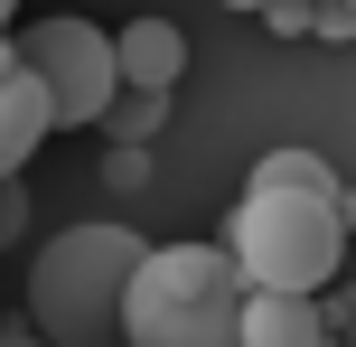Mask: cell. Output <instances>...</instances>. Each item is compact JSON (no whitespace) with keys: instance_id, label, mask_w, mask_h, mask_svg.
Instances as JSON below:
<instances>
[{"instance_id":"e0dca14e","label":"cell","mask_w":356,"mask_h":347,"mask_svg":"<svg viewBox=\"0 0 356 347\" xmlns=\"http://www.w3.org/2000/svg\"><path fill=\"white\" fill-rule=\"evenodd\" d=\"M10 10H19V0H0V29H10Z\"/></svg>"},{"instance_id":"7c38bea8","label":"cell","mask_w":356,"mask_h":347,"mask_svg":"<svg viewBox=\"0 0 356 347\" xmlns=\"http://www.w3.org/2000/svg\"><path fill=\"white\" fill-rule=\"evenodd\" d=\"M309 10H319V0H272L263 19H272V29H282V38H309Z\"/></svg>"},{"instance_id":"9c48e42d","label":"cell","mask_w":356,"mask_h":347,"mask_svg":"<svg viewBox=\"0 0 356 347\" xmlns=\"http://www.w3.org/2000/svg\"><path fill=\"white\" fill-rule=\"evenodd\" d=\"M309 29H319V38H356V0H319Z\"/></svg>"},{"instance_id":"9a60e30c","label":"cell","mask_w":356,"mask_h":347,"mask_svg":"<svg viewBox=\"0 0 356 347\" xmlns=\"http://www.w3.org/2000/svg\"><path fill=\"white\" fill-rule=\"evenodd\" d=\"M225 10H272V0H225Z\"/></svg>"},{"instance_id":"ba28073f","label":"cell","mask_w":356,"mask_h":347,"mask_svg":"<svg viewBox=\"0 0 356 347\" xmlns=\"http://www.w3.org/2000/svg\"><path fill=\"white\" fill-rule=\"evenodd\" d=\"M253 188H309V197H347L338 169H328L319 150H263V160H253Z\"/></svg>"},{"instance_id":"2e32d148","label":"cell","mask_w":356,"mask_h":347,"mask_svg":"<svg viewBox=\"0 0 356 347\" xmlns=\"http://www.w3.org/2000/svg\"><path fill=\"white\" fill-rule=\"evenodd\" d=\"M338 207H347V225H356V188H347V197H338Z\"/></svg>"},{"instance_id":"8fae6325","label":"cell","mask_w":356,"mask_h":347,"mask_svg":"<svg viewBox=\"0 0 356 347\" xmlns=\"http://www.w3.org/2000/svg\"><path fill=\"white\" fill-rule=\"evenodd\" d=\"M19 225H29V197H19V179H0V254H10Z\"/></svg>"},{"instance_id":"5b68a950","label":"cell","mask_w":356,"mask_h":347,"mask_svg":"<svg viewBox=\"0 0 356 347\" xmlns=\"http://www.w3.org/2000/svg\"><path fill=\"white\" fill-rule=\"evenodd\" d=\"M244 347H328L319 291H244Z\"/></svg>"},{"instance_id":"30bf717a","label":"cell","mask_w":356,"mask_h":347,"mask_svg":"<svg viewBox=\"0 0 356 347\" xmlns=\"http://www.w3.org/2000/svg\"><path fill=\"white\" fill-rule=\"evenodd\" d=\"M328 347H356V282L328 300Z\"/></svg>"},{"instance_id":"5bb4252c","label":"cell","mask_w":356,"mask_h":347,"mask_svg":"<svg viewBox=\"0 0 356 347\" xmlns=\"http://www.w3.org/2000/svg\"><path fill=\"white\" fill-rule=\"evenodd\" d=\"M0 347H47V338H38V329H0Z\"/></svg>"},{"instance_id":"3957f363","label":"cell","mask_w":356,"mask_h":347,"mask_svg":"<svg viewBox=\"0 0 356 347\" xmlns=\"http://www.w3.org/2000/svg\"><path fill=\"white\" fill-rule=\"evenodd\" d=\"M225 244L253 291H328L347 263V207L309 188H244V207L225 216Z\"/></svg>"},{"instance_id":"4fadbf2b","label":"cell","mask_w":356,"mask_h":347,"mask_svg":"<svg viewBox=\"0 0 356 347\" xmlns=\"http://www.w3.org/2000/svg\"><path fill=\"white\" fill-rule=\"evenodd\" d=\"M10 75H19V38L0 29V85H10Z\"/></svg>"},{"instance_id":"8992f818","label":"cell","mask_w":356,"mask_h":347,"mask_svg":"<svg viewBox=\"0 0 356 347\" xmlns=\"http://www.w3.org/2000/svg\"><path fill=\"white\" fill-rule=\"evenodd\" d=\"M113 56H122V85H141V94H169L178 75H188V38H178L160 10L122 19V29H113Z\"/></svg>"},{"instance_id":"52a82bcc","label":"cell","mask_w":356,"mask_h":347,"mask_svg":"<svg viewBox=\"0 0 356 347\" xmlns=\"http://www.w3.org/2000/svg\"><path fill=\"white\" fill-rule=\"evenodd\" d=\"M47 131H56V104H47V85L19 66L10 85H0V179H19V160H38Z\"/></svg>"},{"instance_id":"6da1fadb","label":"cell","mask_w":356,"mask_h":347,"mask_svg":"<svg viewBox=\"0 0 356 347\" xmlns=\"http://www.w3.org/2000/svg\"><path fill=\"white\" fill-rule=\"evenodd\" d=\"M150 244L131 225H75L47 235L29 263V329L47 347H122V300Z\"/></svg>"},{"instance_id":"277c9868","label":"cell","mask_w":356,"mask_h":347,"mask_svg":"<svg viewBox=\"0 0 356 347\" xmlns=\"http://www.w3.org/2000/svg\"><path fill=\"white\" fill-rule=\"evenodd\" d=\"M19 66L47 85L56 131L104 122V113H113V94H122V56H113V29H94V19H38V29H19Z\"/></svg>"},{"instance_id":"7a4b0ae2","label":"cell","mask_w":356,"mask_h":347,"mask_svg":"<svg viewBox=\"0 0 356 347\" xmlns=\"http://www.w3.org/2000/svg\"><path fill=\"white\" fill-rule=\"evenodd\" d=\"M244 263L234 244H160L122 300V347H244Z\"/></svg>"}]
</instances>
